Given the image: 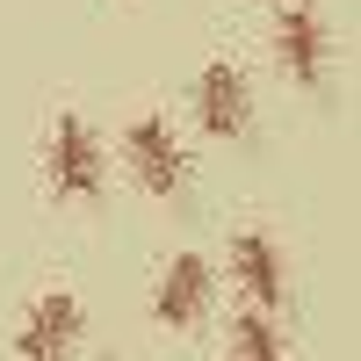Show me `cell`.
I'll use <instances>...</instances> for the list:
<instances>
[{
	"label": "cell",
	"instance_id": "1",
	"mask_svg": "<svg viewBox=\"0 0 361 361\" xmlns=\"http://www.w3.org/2000/svg\"><path fill=\"white\" fill-rule=\"evenodd\" d=\"M123 166H130V180L145 195H180L188 188V152H180V137H173V123H159V116H137V123L123 130Z\"/></svg>",
	"mask_w": 361,
	"mask_h": 361
},
{
	"label": "cell",
	"instance_id": "2",
	"mask_svg": "<svg viewBox=\"0 0 361 361\" xmlns=\"http://www.w3.org/2000/svg\"><path fill=\"white\" fill-rule=\"evenodd\" d=\"M209 296H217V275H209L202 253H173L159 267V289H152V318L166 325V333H195V325L209 318Z\"/></svg>",
	"mask_w": 361,
	"mask_h": 361
},
{
	"label": "cell",
	"instance_id": "3",
	"mask_svg": "<svg viewBox=\"0 0 361 361\" xmlns=\"http://www.w3.org/2000/svg\"><path fill=\"white\" fill-rule=\"evenodd\" d=\"M102 180H109L102 145H94V130H87V116L66 109V116H58V130H51V188L66 195V202H94Z\"/></svg>",
	"mask_w": 361,
	"mask_h": 361
},
{
	"label": "cell",
	"instance_id": "4",
	"mask_svg": "<svg viewBox=\"0 0 361 361\" xmlns=\"http://www.w3.org/2000/svg\"><path fill=\"white\" fill-rule=\"evenodd\" d=\"M224 267H231L238 296H246V304H260V311H275L282 296H289L282 246H275V238H267L260 224H238V231H231V253H224Z\"/></svg>",
	"mask_w": 361,
	"mask_h": 361
},
{
	"label": "cell",
	"instance_id": "5",
	"mask_svg": "<svg viewBox=\"0 0 361 361\" xmlns=\"http://www.w3.org/2000/svg\"><path fill=\"white\" fill-rule=\"evenodd\" d=\"M195 123L209 130V137H246V123H253V94H246V73L231 66V58H209V66L195 73Z\"/></svg>",
	"mask_w": 361,
	"mask_h": 361
},
{
	"label": "cell",
	"instance_id": "6",
	"mask_svg": "<svg viewBox=\"0 0 361 361\" xmlns=\"http://www.w3.org/2000/svg\"><path fill=\"white\" fill-rule=\"evenodd\" d=\"M80 296H66V289H51V296H37V304L22 311V325H15V354L22 361H66L73 354V340H80Z\"/></svg>",
	"mask_w": 361,
	"mask_h": 361
},
{
	"label": "cell",
	"instance_id": "7",
	"mask_svg": "<svg viewBox=\"0 0 361 361\" xmlns=\"http://www.w3.org/2000/svg\"><path fill=\"white\" fill-rule=\"evenodd\" d=\"M275 51H282V73L296 87H325V73H333V44H325V15L311 8V0H296V8L282 15Z\"/></svg>",
	"mask_w": 361,
	"mask_h": 361
},
{
	"label": "cell",
	"instance_id": "8",
	"mask_svg": "<svg viewBox=\"0 0 361 361\" xmlns=\"http://www.w3.org/2000/svg\"><path fill=\"white\" fill-rule=\"evenodd\" d=\"M231 361H289L282 333H275V318H267L260 304H246L231 318Z\"/></svg>",
	"mask_w": 361,
	"mask_h": 361
}]
</instances>
